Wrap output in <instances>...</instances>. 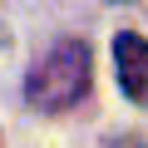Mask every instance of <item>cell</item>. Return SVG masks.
I'll use <instances>...</instances> for the list:
<instances>
[{
	"label": "cell",
	"mask_w": 148,
	"mask_h": 148,
	"mask_svg": "<svg viewBox=\"0 0 148 148\" xmlns=\"http://www.w3.org/2000/svg\"><path fill=\"white\" fill-rule=\"evenodd\" d=\"M89 79H94V54L84 40H59L49 45V54L30 69V79H25V99L30 109L40 114H59L69 104H79L89 94Z\"/></svg>",
	"instance_id": "1"
},
{
	"label": "cell",
	"mask_w": 148,
	"mask_h": 148,
	"mask_svg": "<svg viewBox=\"0 0 148 148\" xmlns=\"http://www.w3.org/2000/svg\"><path fill=\"white\" fill-rule=\"evenodd\" d=\"M114 74L128 104L148 109V40L138 30H119L114 35Z\"/></svg>",
	"instance_id": "2"
},
{
	"label": "cell",
	"mask_w": 148,
	"mask_h": 148,
	"mask_svg": "<svg viewBox=\"0 0 148 148\" xmlns=\"http://www.w3.org/2000/svg\"><path fill=\"white\" fill-rule=\"evenodd\" d=\"M114 148H143L138 138H114Z\"/></svg>",
	"instance_id": "3"
}]
</instances>
